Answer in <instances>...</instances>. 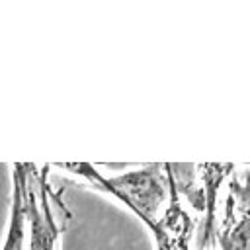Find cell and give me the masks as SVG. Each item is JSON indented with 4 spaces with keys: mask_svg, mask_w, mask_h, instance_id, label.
Here are the masks:
<instances>
[{
    "mask_svg": "<svg viewBox=\"0 0 250 250\" xmlns=\"http://www.w3.org/2000/svg\"><path fill=\"white\" fill-rule=\"evenodd\" d=\"M59 166L88 178L98 188L121 199L129 209H133L143 219L146 227L156 221L154 215L162 207L166 195H170V176H168L166 164H148L141 170H135L117 178H105L86 162L59 164Z\"/></svg>",
    "mask_w": 250,
    "mask_h": 250,
    "instance_id": "cell-1",
    "label": "cell"
},
{
    "mask_svg": "<svg viewBox=\"0 0 250 250\" xmlns=\"http://www.w3.org/2000/svg\"><path fill=\"white\" fill-rule=\"evenodd\" d=\"M219 246L221 250H250V174L234 176L229 184Z\"/></svg>",
    "mask_w": 250,
    "mask_h": 250,
    "instance_id": "cell-2",
    "label": "cell"
},
{
    "mask_svg": "<svg viewBox=\"0 0 250 250\" xmlns=\"http://www.w3.org/2000/svg\"><path fill=\"white\" fill-rule=\"evenodd\" d=\"M33 166V164H31ZM39 199L29 186L25 188V205H27V221L31 225L29 234V250H55L59 238V227L53 219L49 207V186H47V166L37 174Z\"/></svg>",
    "mask_w": 250,
    "mask_h": 250,
    "instance_id": "cell-3",
    "label": "cell"
},
{
    "mask_svg": "<svg viewBox=\"0 0 250 250\" xmlns=\"http://www.w3.org/2000/svg\"><path fill=\"white\" fill-rule=\"evenodd\" d=\"M170 176V174H168ZM154 234L156 250H189V238L195 229V219L184 211L180 193L170 180V203L160 219L148 225Z\"/></svg>",
    "mask_w": 250,
    "mask_h": 250,
    "instance_id": "cell-4",
    "label": "cell"
},
{
    "mask_svg": "<svg viewBox=\"0 0 250 250\" xmlns=\"http://www.w3.org/2000/svg\"><path fill=\"white\" fill-rule=\"evenodd\" d=\"M31 164H16L14 166V201H12V217L10 229L6 236L4 250H23V223L27 221V205H25V188L29 180Z\"/></svg>",
    "mask_w": 250,
    "mask_h": 250,
    "instance_id": "cell-5",
    "label": "cell"
},
{
    "mask_svg": "<svg viewBox=\"0 0 250 250\" xmlns=\"http://www.w3.org/2000/svg\"><path fill=\"white\" fill-rule=\"evenodd\" d=\"M166 170L170 174V180L174 182L178 193H186L188 199L191 201V205L197 211H205V188H199L193 178H195V170L197 166L193 164H166Z\"/></svg>",
    "mask_w": 250,
    "mask_h": 250,
    "instance_id": "cell-6",
    "label": "cell"
}]
</instances>
